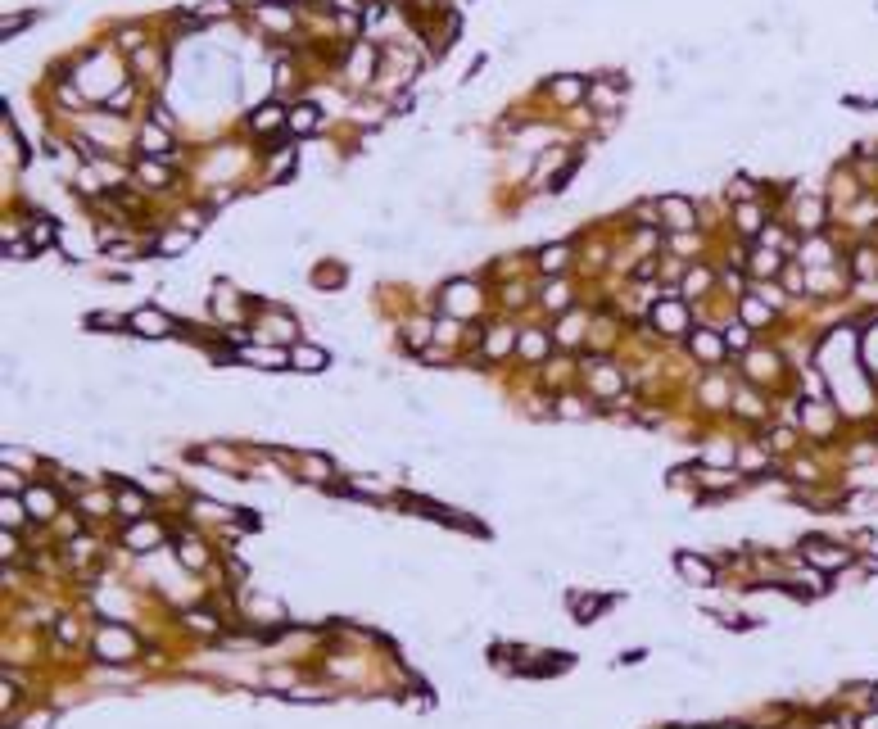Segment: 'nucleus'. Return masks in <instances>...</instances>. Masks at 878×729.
<instances>
[{"label":"nucleus","mask_w":878,"mask_h":729,"mask_svg":"<svg viewBox=\"0 0 878 729\" xmlns=\"http://www.w3.org/2000/svg\"><path fill=\"white\" fill-rule=\"evenodd\" d=\"M0 512H5V525H23V512H27V503H18V498H9V494H5V503H0Z\"/></svg>","instance_id":"nucleus-20"},{"label":"nucleus","mask_w":878,"mask_h":729,"mask_svg":"<svg viewBox=\"0 0 878 729\" xmlns=\"http://www.w3.org/2000/svg\"><path fill=\"white\" fill-rule=\"evenodd\" d=\"M566 304H570L566 285H561V281H557V285H548V309H566Z\"/></svg>","instance_id":"nucleus-29"},{"label":"nucleus","mask_w":878,"mask_h":729,"mask_svg":"<svg viewBox=\"0 0 878 729\" xmlns=\"http://www.w3.org/2000/svg\"><path fill=\"white\" fill-rule=\"evenodd\" d=\"M141 146H145L150 155H168V150H173V141H168V132H154V127H150L145 136H141Z\"/></svg>","instance_id":"nucleus-18"},{"label":"nucleus","mask_w":878,"mask_h":729,"mask_svg":"<svg viewBox=\"0 0 878 729\" xmlns=\"http://www.w3.org/2000/svg\"><path fill=\"white\" fill-rule=\"evenodd\" d=\"M742 232H756V208H742Z\"/></svg>","instance_id":"nucleus-39"},{"label":"nucleus","mask_w":878,"mask_h":729,"mask_svg":"<svg viewBox=\"0 0 878 729\" xmlns=\"http://www.w3.org/2000/svg\"><path fill=\"white\" fill-rule=\"evenodd\" d=\"M724 344H747V326H729V335H724Z\"/></svg>","instance_id":"nucleus-37"},{"label":"nucleus","mask_w":878,"mask_h":729,"mask_svg":"<svg viewBox=\"0 0 878 729\" xmlns=\"http://www.w3.org/2000/svg\"><path fill=\"white\" fill-rule=\"evenodd\" d=\"M508 344H512V331H508V326H498V331L489 335V353L498 358V353H508Z\"/></svg>","instance_id":"nucleus-25"},{"label":"nucleus","mask_w":878,"mask_h":729,"mask_svg":"<svg viewBox=\"0 0 878 729\" xmlns=\"http://www.w3.org/2000/svg\"><path fill=\"white\" fill-rule=\"evenodd\" d=\"M806 263H828V245H806Z\"/></svg>","instance_id":"nucleus-32"},{"label":"nucleus","mask_w":878,"mask_h":729,"mask_svg":"<svg viewBox=\"0 0 878 729\" xmlns=\"http://www.w3.org/2000/svg\"><path fill=\"white\" fill-rule=\"evenodd\" d=\"M747 318H751V322H761V318H765V309H761L756 299H747Z\"/></svg>","instance_id":"nucleus-40"},{"label":"nucleus","mask_w":878,"mask_h":729,"mask_svg":"<svg viewBox=\"0 0 878 729\" xmlns=\"http://www.w3.org/2000/svg\"><path fill=\"white\" fill-rule=\"evenodd\" d=\"M861 729H878V712H870V716H865V721H861Z\"/></svg>","instance_id":"nucleus-42"},{"label":"nucleus","mask_w":878,"mask_h":729,"mask_svg":"<svg viewBox=\"0 0 878 729\" xmlns=\"http://www.w3.org/2000/svg\"><path fill=\"white\" fill-rule=\"evenodd\" d=\"M426 340H431V326H426V322H417L412 331H408V344H412V349H422Z\"/></svg>","instance_id":"nucleus-30"},{"label":"nucleus","mask_w":878,"mask_h":729,"mask_svg":"<svg viewBox=\"0 0 878 729\" xmlns=\"http://www.w3.org/2000/svg\"><path fill=\"white\" fill-rule=\"evenodd\" d=\"M557 95H561V100H575V95H580V86H575V82H561V86H557Z\"/></svg>","instance_id":"nucleus-38"},{"label":"nucleus","mask_w":878,"mask_h":729,"mask_svg":"<svg viewBox=\"0 0 878 729\" xmlns=\"http://www.w3.org/2000/svg\"><path fill=\"white\" fill-rule=\"evenodd\" d=\"M240 358H250V362H267V367H281V362H290L285 353H276V349H245Z\"/></svg>","instance_id":"nucleus-19"},{"label":"nucleus","mask_w":878,"mask_h":729,"mask_svg":"<svg viewBox=\"0 0 878 729\" xmlns=\"http://www.w3.org/2000/svg\"><path fill=\"white\" fill-rule=\"evenodd\" d=\"M27 516H36V521H50L55 512H59V498L50 494V489H27Z\"/></svg>","instance_id":"nucleus-6"},{"label":"nucleus","mask_w":878,"mask_h":729,"mask_svg":"<svg viewBox=\"0 0 878 729\" xmlns=\"http://www.w3.org/2000/svg\"><path fill=\"white\" fill-rule=\"evenodd\" d=\"M87 326H91V331H104V326H122V318H118V313H91Z\"/></svg>","instance_id":"nucleus-28"},{"label":"nucleus","mask_w":878,"mask_h":729,"mask_svg":"<svg viewBox=\"0 0 878 729\" xmlns=\"http://www.w3.org/2000/svg\"><path fill=\"white\" fill-rule=\"evenodd\" d=\"M448 295H453V309H457V313H471V304H475V299H471V285H466V281H457Z\"/></svg>","instance_id":"nucleus-22"},{"label":"nucleus","mask_w":878,"mask_h":729,"mask_svg":"<svg viewBox=\"0 0 878 729\" xmlns=\"http://www.w3.org/2000/svg\"><path fill=\"white\" fill-rule=\"evenodd\" d=\"M661 213L670 218V227H679V232H684V227H693V204H689V199H665Z\"/></svg>","instance_id":"nucleus-9"},{"label":"nucleus","mask_w":878,"mask_h":729,"mask_svg":"<svg viewBox=\"0 0 878 729\" xmlns=\"http://www.w3.org/2000/svg\"><path fill=\"white\" fill-rule=\"evenodd\" d=\"M566 258H570V245H548L539 254V267L543 272H557V267H566Z\"/></svg>","instance_id":"nucleus-13"},{"label":"nucleus","mask_w":878,"mask_h":729,"mask_svg":"<svg viewBox=\"0 0 878 729\" xmlns=\"http://www.w3.org/2000/svg\"><path fill=\"white\" fill-rule=\"evenodd\" d=\"M141 181H150V186H168V172L154 168V163H141Z\"/></svg>","instance_id":"nucleus-27"},{"label":"nucleus","mask_w":878,"mask_h":729,"mask_svg":"<svg viewBox=\"0 0 878 729\" xmlns=\"http://www.w3.org/2000/svg\"><path fill=\"white\" fill-rule=\"evenodd\" d=\"M50 725V716H32V721H27V729H45Z\"/></svg>","instance_id":"nucleus-41"},{"label":"nucleus","mask_w":878,"mask_h":729,"mask_svg":"<svg viewBox=\"0 0 878 729\" xmlns=\"http://www.w3.org/2000/svg\"><path fill=\"white\" fill-rule=\"evenodd\" d=\"M186 249H190V232H173V236L159 241V254L164 258H177V254H186Z\"/></svg>","instance_id":"nucleus-15"},{"label":"nucleus","mask_w":878,"mask_h":729,"mask_svg":"<svg viewBox=\"0 0 878 729\" xmlns=\"http://www.w3.org/2000/svg\"><path fill=\"white\" fill-rule=\"evenodd\" d=\"M706 285H711V276H706V272H693L689 281H684V290L693 295V290H706Z\"/></svg>","instance_id":"nucleus-34"},{"label":"nucleus","mask_w":878,"mask_h":729,"mask_svg":"<svg viewBox=\"0 0 878 729\" xmlns=\"http://www.w3.org/2000/svg\"><path fill=\"white\" fill-rule=\"evenodd\" d=\"M675 567H679V575L689 584H702V589H706V584H715V571L706 567L702 558H693V553H679V558H675Z\"/></svg>","instance_id":"nucleus-4"},{"label":"nucleus","mask_w":878,"mask_h":729,"mask_svg":"<svg viewBox=\"0 0 878 729\" xmlns=\"http://www.w3.org/2000/svg\"><path fill=\"white\" fill-rule=\"evenodd\" d=\"M819 218H824V204H819V199H806V204H801V213H797V222L806 227V232H815Z\"/></svg>","instance_id":"nucleus-16"},{"label":"nucleus","mask_w":878,"mask_h":729,"mask_svg":"<svg viewBox=\"0 0 878 729\" xmlns=\"http://www.w3.org/2000/svg\"><path fill=\"white\" fill-rule=\"evenodd\" d=\"M819 729H847V725H837V721H824V725H819Z\"/></svg>","instance_id":"nucleus-43"},{"label":"nucleus","mask_w":878,"mask_h":729,"mask_svg":"<svg viewBox=\"0 0 878 729\" xmlns=\"http://www.w3.org/2000/svg\"><path fill=\"white\" fill-rule=\"evenodd\" d=\"M55 236H59V227H55V222H36L32 227V245H50Z\"/></svg>","instance_id":"nucleus-26"},{"label":"nucleus","mask_w":878,"mask_h":729,"mask_svg":"<svg viewBox=\"0 0 878 729\" xmlns=\"http://www.w3.org/2000/svg\"><path fill=\"white\" fill-rule=\"evenodd\" d=\"M693 353H698V358H711V362H715V358L724 353V340H720V335H711V331H702V335H693Z\"/></svg>","instance_id":"nucleus-12"},{"label":"nucleus","mask_w":878,"mask_h":729,"mask_svg":"<svg viewBox=\"0 0 878 729\" xmlns=\"http://www.w3.org/2000/svg\"><path fill=\"white\" fill-rule=\"evenodd\" d=\"M561 417H584V404H580V399H561Z\"/></svg>","instance_id":"nucleus-33"},{"label":"nucleus","mask_w":878,"mask_h":729,"mask_svg":"<svg viewBox=\"0 0 878 729\" xmlns=\"http://www.w3.org/2000/svg\"><path fill=\"white\" fill-rule=\"evenodd\" d=\"M181 567H204V548H199V544H190V539H181Z\"/></svg>","instance_id":"nucleus-21"},{"label":"nucleus","mask_w":878,"mask_h":729,"mask_svg":"<svg viewBox=\"0 0 878 729\" xmlns=\"http://www.w3.org/2000/svg\"><path fill=\"white\" fill-rule=\"evenodd\" d=\"M521 349H526L530 358H539V353L548 349V344H543V335H526V340H521Z\"/></svg>","instance_id":"nucleus-31"},{"label":"nucleus","mask_w":878,"mask_h":729,"mask_svg":"<svg viewBox=\"0 0 878 729\" xmlns=\"http://www.w3.org/2000/svg\"><path fill=\"white\" fill-rule=\"evenodd\" d=\"M285 127H290V132H312V127H317V109H312V104H299V109L290 113V122H285Z\"/></svg>","instance_id":"nucleus-14"},{"label":"nucleus","mask_w":878,"mask_h":729,"mask_svg":"<svg viewBox=\"0 0 878 729\" xmlns=\"http://www.w3.org/2000/svg\"><path fill=\"white\" fill-rule=\"evenodd\" d=\"M326 349H317V344H299V349L290 353V367H299V371H322L326 367Z\"/></svg>","instance_id":"nucleus-7"},{"label":"nucleus","mask_w":878,"mask_h":729,"mask_svg":"<svg viewBox=\"0 0 878 729\" xmlns=\"http://www.w3.org/2000/svg\"><path fill=\"white\" fill-rule=\"evenodd\" d=\"M122 539H127V548L150 553V544H159V530H154V525H131V530L122 535Z\"/></svg>","instance_id":"nucleus-10"},{"label":"nucleus","mask_w":878,"mask_h":729,"mask_svg":"<svg viewBox=\"0 0 878 729\" xmlns=\"http://www.w3.org/2000/svg\"><path fill=\"white\" fill-rule=\"evenodd\" d=\"M95 652H100V661H127L131 652H136V639L118 625H104L100 639H95Z\"/></svg>","instance_id":"nucleus-2"},{"label":"nucleus","mask_w":878,"mask_h":729,"mask_svg":"<svg viewBox=\"0 0 878 729\" xmlns=\"http://www.w3.org/2000/svg\"><path fill=\"white\" fill-rule=\"evenodd\" d=\"M770 371H779V358H770V353H756V358H751V376H770Z\"/></svg>","instance_id":"nucleus-24"},{"label":"nucleus","mask_w":878,"mask_h":729,"mask_svg":"<svg viewBox=\"0 0 878 729\" xmlns=\"http://www.w3.org/2000/svg\"><path fill=\"white\" fill-rule=\"evenodd\" d=\"M652 318H656V326H661L665 335H679L684 326H689V313H684V304H675V299L670 304H656Z\"/></svg>","instance_id":"nucleus-5"},{"label":"nucleus","mask_w":878,"mask_h":729,"mask_svg":"<svg viewBox=\"0 0 878 729\" xmlns=\"http://www.w3.org/2000/svg\"><path fill=\"white\" fill-rule=\"evenodd\" d=\"M801 553H806V562H815L819 571H837V567L851 562V548H842V544H833V539H806Z\"/></svg>","instance_id":"nucleus-1"},{"label":"nucleus","mask_w":878,"mask_h":729,"mask_svg":"<svg viewBox=\"0 0 878 729\" xmlns=\"http://www.w3.org/2000/svg\"><path fill=\"white\" fill-rule=\"evenodd\" d=\"M127 326H131L136 335H150V340H159V335H168V326H173V322H168L159 309H141V313H131V318H127Z\"/></svg>","instance_id":"nucleus-3"},{"label":"nucleus","mask_w":878,"mask_h":729,"mask_svg":"<svg viewBox=\"0 0 878 729\" xmlns=\"http://www.w3.org/2000/svg\"><path fill=\"white\" fill-rule=\"evenodd\" d=\"M118 507H122V516H145V494L131 489V485H122L118 489Z\"/></svg>","instance_id":"nucleus-11"},{"label":"nucleus","mask_w":878,"mask_h":729,"mask_svg":"<svg viewBox=\"0 0 878 729\" xmlns=\"http://www.w3.org/2000/svg\"><path fill=\"white\" fill-rule=\"evenodd\" d=\"M865 358H870V362H874V371H878V326H874V335H870V340H865Z\"/></svg>","instance_id":"nucleus-35"},{"label":"nucleus","mask_w":878,"mask_h":729,"mask_svg":"<svg viewBox=\"0 0 878 729\" xmlns=\"http://www.w3.org/2000/svg\"><path fill=\"white\" fill-rule=\"evenodd\" d=\"M698 481H702V489H729L733 485V472H702Z\"/></svg>","instance_id":"nucleus-23"},{"label":"nucleus","mask_w":878,"mask_h":729,"mask_svg":"<svg viewBox=\"0 0 878 729\" xmlns=\"http://www.w3.org/2000/svg\"><path fill=\"white\" fill-rule=\"evenodd\" d=\"M856 276H861V281L878 276V254H874V249H861V254H856Z\"/></svg>","instance_id":"nucleus-17"},{"label":"nucleus","mask_w":878,"mask_h":729,"mask_svg":"<svg viewBox=\"0 0 878 729\" xmlns=\"http://www.w3.org/2000/svg\"><path fill=\"white\" fill-rule=\"evenodd\" d=\"M751 267H756V272H775L779 258H775V254H756V263H751Z\"/></svg>","instance_id":"nucleus-36"},{"label":"nucleus","mask_w":878,"mask_h":729,"mask_svg":"<svg viewBox=\"0 0 878 729\" xmlns=\"http://www.w3.org/2000/svg\"><path fill=\"white\" fill-rule=\"evenodd\" d=\"M250 122H254V132H276L281 122H290V113H281V104H259Z\"/></svg>","instance_id":"nucleus-8"}]
</instances>
